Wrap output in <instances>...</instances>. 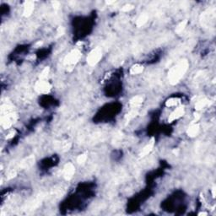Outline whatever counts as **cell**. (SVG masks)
Segmentation results:
<instances>
[{
    "label": "cell",
    "instance_id": "cell-1",
    "mask_svg": "<svg viewBox=\"0 0 216 216\" xmlns=\"http://www.w3.org/2000/svg\"><path fill=\"white\" fill-rule=\"evenodd\" d=\"M188 61L183 59L179 61L175 66H173L168 73V79L171 85H176L181 80V79L186 74L188 69Z\"/></svg>",
    "mask_w": 216,
    "mask_h": 216
},
{
    "label": "cell",
    "instance_id": "cell-2",
    "mask_svg": "<svg viewBox=\"0 0 216 216\" xmlns=\"http://www.w3.org/2000/svg\"><path fill=\"white\" fill-rule=\"evenodd\" d=\"M101 58H102V51L100 48L96 47L89 53L87 57L88 64L90 66H95L99 63Z\"/></svg>",
    "mask_w": 216,
    "mask_h": 216
},
{
    "label": "cell",
    "instance_id": "cell-3",
    "mask_svg": "<svg viewBox=\"0 0 216 216\" xmlns=\"http://www.w3.org/2000/svg\"><path fill=\"white\" fill-rule=\"evenodd\" d=\"M81 57V53L79 49H74L69 53L64 59V64L66 65H74L79 60Z\"/></svg>",
    "mask_w": 216,
    "mask_h": 216
},
{
    "label": "cell",
    "instance_id": "cell-4",
    "mask_svg": "<svg viewBox=\"0 0 216 216\" xmlns=\"http://www.w3.org/2000/svg\"><path fill=\"white\" fill-rule=\"evenodd\" d=\"M51 85L45 79H40L35 83V90L36 92L41 94H47L51 90Z\"/></svg>",
    "mask_w": 216,
    "mask_h": 216
},
{
    "label": "cell",
    "instance_id": "cell-5",
    "mask_svg": "<svg viewBox=\"0 0 216 216\" xmlns=\"http://www.w3.org/2000/svg\"><path fill=\"white\" fill-rule=\"evenodd\" d=\"M184 113H185V110H184V107L183 106L177 107L176 110H174V111L170 113V115L168 117V122L169 123H172V122H174L176 120L181 118L184 115Z\"/></svg>",
    "mask_w": 216,
    "mask_h": 216
},
{
    "label": "cell",
    "instance_id": "cell-6",
    "mask_svg": "<svg viewBox=\"0 0 216 216\" xmlns=\"http://www.w3.org/2000/svg\"><path fill=\"white\" fill-rule=\"evenodd\" d=\"M75 168L74 165L72 163H68L65 165L64 167V176L66 180H70L74 175Z\"/></svg>",
    "mask_w": 216,
    "mask_h": 216
},
{
    "label": "cell",
    "instance_id": "cell-7",
    "mask_svg": "<svg viewBox=\"0 0 216 216\" xmlns=\"http://www.w3.org/2000/svg\"><path fill=\"white\" fill-rule=\"evenodd\" d=\"M34 10V3L33 2H25V5H24V10H23V15L25 17H29L31 15L32 12Z\"/></svg>",
    "mask_w": 216,
    "mask_h": 216
},
{
    "label": "cell",
    "instance_id": "cell-8",
    "mask_svg": "<svg viewBox=\"0 0 216 216\" xmlns=\"http://www.w3.org/2000/svg\"><path fill=\"white\" fill-rule=\"evenodd\" d=\"M154 146H155V139H154V138H152L151 140L150 141V143H149V144H148L142 150V151H141V153L139 154V156H140V157H144L146 155H148L153 150Z\"/></svg>",
    "mask_w": 216,
    "mask_h": 216
},
{
    "label": "cell",
    "instance_id": "cell-9",
    "mask_svg": "<svg viewBox=\"0 0 216 216\" xmlns=\"http://www.w3.org/2000/svg\"><path fill=\"white\" fill-rule=\"evenodd\" d=\"M143 100H144V99H143L142 96L137 95V96H134V97H133L132 99L130 100V101H129V105H130V106H131L133 109H135V108L139 107V106L142 105Z\"/></svg>",
    "mask_w": 216,
    "mask_h": 216
},
{
    "label": "cell",
    "instance_id": "cell-10",
    "mask_svg": "<svg viewBox=\"0 0 216 216\" xmlns=\"http://www.w3.org/2000/svg\"><path fill=\"white\" fill-rule=\"evenodd\" d=\"M199 124H197V123H193L192 124L188 129H187V135L189 136V137H195V136H197V135L199 134Z\"/></svg>",
    "mask_w": 216,
    "mask_h": 216
},
{
    "label": "cell",
    "instance_id": "cell-11",
    "mask_svg": "<svg viewBox=\"0 0 216 216\" xmlns=\"http://www.w3.org/2000/svg\"><path fill=\"white\" fill-rule=\"evenodd\" d=\"M179 103H180V99H178L176 97H172V98H170L169 100H166L165 105L167 107H174V106H176Z\"/></svg>",
    "mask_w": 216,
    "mask_h": 216
},
{
    "label": "cell",
    "instance_id": "cell-12",
    "mask_svg": "<svg viewBox=\"0 0 216 216\" xmlns=\"http://www.w3.org/2000/svg\"><path fill=\"white\" fill-rule=\"evenodd\" d=\"M144 70V67L140 64H135L134 65L131 69H130V74H141Z\"/></svg>",
    "mask_w": 216,
    "mask_h": 216
},
{
    "label": "cell",
    "instance_id": "cell-13",
    "mask_svg": "<svg viewBox=\"0 0 216 216\" xmlns=\"http://www.w3.org/2000/svg\"><path fill=\"white\" fill-rule=\"evenodd\" d=\"M148 20H149V17H148L147 14H142V15H140V16L139 17V19L137 20V22H136L137 26H138V27H141V26L144 25L147 23Z\"/></svg>",
    "mask_w": 216,
    "mask_h": 216
},
{
    "label": "cell",
    "instance_id": "cell-14",
    "mask_svg": "<svg viewBox=\"0 0 216 216\" xmlns=\"http://www.w3.org/2000/svg\"><path fill=\"white\" fill-rule=\"evenodd\" d=\"M209 105V100L207 99H202L199 100L196 104H195V109L196 110H201V109H203V108H204L205 106H207V105Z\"/></svg>",
    "mask_w": 216,
    "mask_h": 216
},
{
    "label": "cell",
    "instance_id": "cell-15",
    "mask_svg": "<svg viewBox=\"0 0 216 216\" xmlns=\"http://www.w3.org/2000/svg\"><path fill=\"white\" fill-rule=\"evenodd\" d=\"M187 20H182L181 22L178 24V25L176 27V32L177 33V34H181V32L185 30L186 28V26H187Z\"/></svg>",
    "mask_w": 216,
    "mask_h": 216
},
{
    "label": "cell",
    "instance_id": "cell-16",
    "mask_svg": "<svg viewBox=\"0 0 216 216\" xmlns=\"http://www.w3.org/2000/svg\"><path fill=\"white\" fill-rule=\"evenodd\" d=\"M139 114V111L137 109H133L132 111H130L127 114V116H126V119H127V121H130V120H132L133 118H134L135 117H137V115Z\"/></svg>",
    "mask_w": 216,
    "mask_h": 216
},
{
    "label": "cell",
    "instance_id": "cell-17",
    "mask_svg": "<svg viewBox=\"0 0 216 216\" xmlns=\"http://www.w3.org/2000/svg\"><path fill=\"white\" fill-rule=\"evenodd\" d=\"M50 72V69L48 67H46L43 70L41 71V73L40 74V79H46L48 76V74Z\"/></svg>",
    "mask_w": 216,
    "mask_h": 216
},
{
    "label": "cell",
    "instance_id": "cell-18",
    "mask_svg": "<svg viewBox=\"0 0 216 216\" xmlns=\"http://www.w3.org/2000/svg\"><path fill=\"white\" fill-rule=\"evenodd\" d=\"M87 160V155L85 154H83V155H79V157L77 158V162L79 164H84Z\"/></svg>",
    "mask_w": 216,
    "mask_h": 216
},
{
    "label": "cell",
    "instance_id": "cell-19",
    "mask_svg": "<svg viewBox=\"0 0 216 216\" xmlns=\"http://www.w3.org/2000/svg\"><path fill=\"white\" fill-rule=\"evenodd\" d=\"M133 9H134V6L132 5V4H126V5H124L123 8H122V11L129 12V11H131Z\"/></svg>",
    "mask_w": 216,
    "mask_h": 216
},
{
    "label": "cell",
    "instance_id": "cell-20",
    "mask_svg": "<svg viewBox=\"0 0 216 216\" xmlns=\"http://www.w3.org/2000/svg\"><path fill=\"white\" fill-rule=\"evenodd\" d=\"M64 33V29L62 28V27H59V30H58V34H59V35H62Z\"/></svg>",
    "mask_w": 216,
    "mask_h": 216
},
{
    "label": "cell",
    "instance_id": "cell-21",
    "mask_svg": "<svg viewBox=\"0 0 216 216\" xmlns=\"http://www.w3.org/2000/svg\"><path fill=\"white\" fill-rule=\"evenodd\" d=\"M212 195H213V198H215V185L212 187Z\"/></svg>",
    "mask_w": 216,
    "mask_h": 216
},
{
    "label": "cell",
    "instance_id": "cell-22",
    "mask_svg": "<svg viewBox=\"0 0 216 216\" xmlns=\"http://www.w3.org/2000/svg\"><path fill=\"white\" fill-rule=\"evenodd\" d=\"M14 136V131H12L10 134H9V136H7V139H11Z\"/></svg>",
    "mask_w": 216,
    "mask_h": 216
},
{
    "label": "cell",
    "instance_id": "cell-23",
    "mask_svg": "<svg viewBox=\"0 0 216 216\" xmlns=\"http://www.w3.org/2000/svg\"><path fill=\"white\" fill-rule=\"evenodd\" d=\"M53 7L55 8V9H58V8L59 7V2H53Z\"/></svg>",
    "mask_w": 216,
    "mask_h": 216
},
{
    "label": "cell",
    "instance_id": "cell-24",
    "mask_svg": "<svg viewBox=\"0 0 216 216\" xmlns=\"http://www.w3.org/2000/svg\"><path fill=\"white\" fill-rule=\"evenodd\" d=\"M114 3H115L114 1H107V2H106L107 4H114Z\"/></svg>",
    "mask_w": 216,
    "mask_h": 216
},
{
    "label": "cell",
    "instance_id": "cell-25",
    "mask_svg": "<svg viewBox=\"0 0 216 216\" xmlns=\"http://www.w3.org/2000/svg\"><path fill=\"white\" fill-rule=\"evenodd\" d=\"M199 215H207V214L204 213V212H202V213H199Z\"/></svg>",
    "mask_w": 216,
    "mask_h": 216
}]
</instances>
